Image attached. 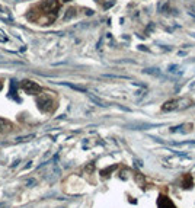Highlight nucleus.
<instances>
[{
	"label": "nucleus",
	"instance_id": "f257e3e1",
	"mask_svg": "<svg viewBox=\"0 0 195 208\" xmlns=\"http://www.w3.org/2000/svg\"><path fill=\"white\" fill-rule=\"evenodd\" d=\"M22 89L25 90L28 95H38L41 92V86L37 85L35 82H31V80H23L21 83Z\"/></svg>",
	"mask_w": 195,
	"mask_h": 208
},
{
	"label": "nucleus",
	"instance_id": "f03ea898",
	"mask_svg": "<svg viewBox=\"0 0 195 208\" xmlns=\"http://www.w3.org/2000/svg\"><path fill=\"white\" fill-rule=\"evenodd\" d=\"M42 10L47 15H55V13L58 12V9H60V4H58V0H47V2H44L42 3Z\"/></svg>",
	"mask_w": 195,
	"mask_h": 208
},
{
	"label": "nucleus",
	"instance_id": "7ed1b4c3",
	"mask_svg": "<svg viewBox=\"0 0 195 208\" xmlns=\"http://www.w3.org/2000/svg\"><path fill=\"white\" fill-rule=\"evenodd\" d=\"M50 105H52L50 96L44 95V96H39V98H38V108L42 111V112H50V111L52 109Z\"/></svg>",
	"mask_w": 195,
	"mask_h": 208
},
{
	"label": "nucleus",
	"instance_id": "20e7f679",
	"mask_svg": "<svg viewBox=\"0 0 195 208\" xmlns=\"http://www.w3.org/2000/svg\"><path fill=\"white\" fill-rule=\"evenodd\" d=\"M157 207H159V208H176V207H175V204L172 202V200H170L169 196H166V195L159 196V200H157Z\"/></svg>",
	"mask_w": 195,
	"mask_h": 208
},
{
	"label": "nucleus",
	"instance_id": "39448f33",
	"mask_svg": "<svg viewBox=\"0 0 195 208\" xmlns=\"http://www.w3.org/2000/svg\"><path fill=\"white\" fill-rule=\"evenodd\" d=\"M178 106H179V99H170V101H168V102L163 103V106H162V109L168 111V112H170V111H175V109H178Z\"/></svg>",
	"mask_w": 195,
	"mask_h": 208
},
{
	"label": "nucleus",
	"instance_id": "423d86ee",
	"mask_svg": "<svg viewBox=\"0 0 195 208\" xmlns=\"http://www.w3.org/2000/svg\"><path fill=\"white\" fill-rule=\"evenodd\" d=\"M13 128V124L4 118H0V134H6Z\"/></svg>",
	"mask_w": 195,
	"mask_h": 208
},
{
	"label": "nucleus",
	"instance_id": "0eeeda50",
	"mask_svg": "<svg viewBox=\"0 0 195 208\" xmlns=\"http://www.w3.org/2000/svg\"><path fill=\"white\" fill-rule=\"evenodd\" d=\"M182 186L185 188V189H189V188H192V178L191 175H185L183 176V181H182Z\"/></svg>",
	"mask_w": 195,
	"mask_h": 208
},
{
	"label": "nucleus",
	"instance_id": "6e6552de",
	"mask_svg": "<svg viewBox=\"0 0 195 208\" xmlns=\"http://www.w3.org/2000/svg\"><path fill=\"white\" fill-rule=\"evenodd\" d=\"M2 87H3V83H2V80H0V90H2Z\"/></svg>",
	"mask_w": 195,
	"mask_h": 208
}]
</instances>
